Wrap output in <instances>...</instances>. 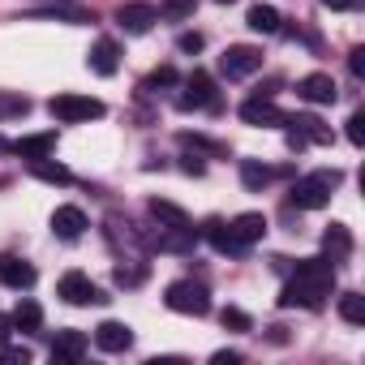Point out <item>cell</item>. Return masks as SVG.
I'll use <instances>...</instances> for the list:
<instances>
[{"label":"cell","instance_id":"cell-1","mask_svg":"<svg viewBox=\"0 0 365 365\" xmlns=\"http://www.w3.org/2000/svg\"><path fill=\"white\" fill-rule=\"evenodd\" d=\"M331 288H335V262L331 258H305V262H297V275L284 284L279 305L284 309H292V305L322 309L327 297H331Z\"/></svg>","mask_w":365,"mask_h":365},{"label":"cell","instance_id":"cell-2","mask_svg":"<svg viewBox=\"0 0 365 365\" xmlns=\"http://www.w3.org/2000/svg\"><path fill=\"white\" fill-rule=\"evenodd\" d=\"M335 185H339V172L331 168H322V172H309V176H301L297 185H292V207H301V211H318V207H327L331 202V194H335Z\"/></svg>","mask_w":365,"mask_h":365},{"label":"cell","instance_id":"cell-3","mask_svg":"<svg viewBox=\"0 0 365 365\" xmlns=\"http://www.w3.org/2000/svg\"><path fill=\"white\" fill-rule=\"evenodd\" d=\"M163 305H168L172 314L202 318V314H211V292H207V284H198V279H176V284H168Z\"/></svg>","mask_w":365,"mask_h":365},{"label":"cell","instance_id":"cell-4","mask_svg":"<svg viewBox=\"0 0 365 365\" xmlns=\"http://www.w3.org/2000/svg\"><path fill=\"white\" fill-rule=\"evenodd\" d=\"M48 112H52L61 125H86V120H99L108 108H103V99H95V95H56V99L48 103Z\"/></svg>","mask_w":365,"mask_h":365},{"label":"cell","instance_id":"cell-5","mask_svg":"<svg viewBox=\"0 0 365 365\" xmlns=\"http://www.w3.org/2000/svg\"><path fill=\"white\" fill-rule=\"evenodd\" d=\"M284 125H288V146L292 150H301V146H327L331 142V129L318 120V116H309V112H292V116H284Z\"/></svg>","mask_w":365,"mask_h":365},{"label":"cell","instance_id":"cell-6","mask_svg":"<svg viewBox=\"0 0 365 365\" xmlns=\"http://www.w3.org/2000/svg\"><path fill=\"white\" fill-rule=\"evenodd\" d=\"M176 108H180V112L220 108V95H215V82H211V73H207V69H194V73L185 78V95L176 99Z\"/></svg>","mask_w":365,"mask_h":365},{"label":"cell","instance_id":"cell-7","mask_svg":"<svg viewBox=\"0 0 365 365\" xmlns=\"http://www.w3.org/2000/svg\"><path fill=\"white\" fill-rule=\"evenodd\" d=\"M258 69H262V52L250 48V43H237V48H228V52L220 56V73H224L228 82H241V78H250V73H258Z\"/></svg>","mask_w":365,"mask_h":365},{"label":"cell","instance_id":"cell-8","mask_svg":"<svg viewBox=\"0 0 365 365\" xmlns=\"http://www.w3.org/2000/svg\"><path fill=\"white\" fill-rule=\"evenodd\" d=\"M61 297L69 301V305H103L108 297L82 275V271H69V275H61Z\"/></svg>","mask_w":365,"mask_h":365},{"label":"cell","instance_id":"cell-9","mask_svg":"<svg viewBox=\"0 0 365 365\" xmlns=\"http://www.w3.org/2000/svg\"><path fill=\"white\" fill-rule=\"evenodd\" d=\"M116 22H120V31H129V35H146V31L159 22V9L133 0V5H120V9H116Z\"/></svg>","mask_w":365,"mask_h":365},{"label":"cell","instance_id":"cell-10","mask_svg":"<svg viewBox=\"0 0 365 365\" xmlns=\"http://www.w3.org/2000/svg\"><path fill=\"white\" fill-rule=\"evenodd\" d=\"M241 120H245V125H258V129H271V125H284V112L275 108V99L254 95V99L241 103Z\"/></svg>","mask_w":365,"mask_h":365},{"label":"cell","instance_id":"cell-11","mask_svg":"<svg viewBox=\"0 0 365 365\" xmlns=\"http://www.w3.org/2000/svg\"><path fill=\"white\" fill-rule=\"evenodd\" d=\"M297 95H301L305 103H335V99H339V86H335L331 73H309V78L297 82Z\"/></svg>","mask_w":365,"mask_h":365},{"label":"cell","instance_id":"cell-12","mask_svg":"<svg viewBox=\"0 0 365 365\" xmlns=\"http://www.w3.org/2000/svg\"><path fill=\"white\" fill-rule=\"evenodd\" d=\"M198 237H202L211 250H220V254H237V258H241V254H250V250L232 237V228H228L224 220H207V224L198 228Z\"/></svg>","mask_w":365,"mask_h":365},{"label":"cell","instance_id":"cell-13","mask_svg":"<svg viewBox=\"0 0 365 365\" xmlns=\"http://www.w3.org/2000/svg\"><path fill=\"white\" fill-rule=\"evenodd\" d=\"M86 348H91V339H86L82 331H56V339H52V361H56V365H73V361L86 356Z\"/></svg>","mask_w":365,"mask_h":365},{"label":"cell","instance_id":"cell-14","mask_svg":"<svg viewBox=\"0 0 365 365\" xmlns=\"http://www.w3.org/2000/svg\"><path fill=\"white\" fill-rule=\"evenodd\" d=\"M86 228H91V224H86L82 207H56V211H52V232H56L61 241H78Z\"/></svg>","mask_w":365,"mask_h":365},{"label":"cell","instance_id":"cell-15","mask_svg":"<svg viewBox=\"0 0 365 365\" xmlns=\"http://www.w3.org/2000/svg\"><path fill=\"white\" fill-rule=\"evenodd\" d=\"M129 344H133V331H129L125 322H112V318H108V322L95 327V348H99V352H125Z\"/></svg>","mask_w":365,"mask_h":365},{"label":"cell","instance_id":"cell-16","mask_svg":"<svg viewBox=\"0 0 365 365\" xmlns=\"http://www.w3.org/2000/svg\"><path fill=\"white\" fill-rule=\"evenodd\" d=\"M86 65H91V73L112 78V73H116V65H120V48H116V39H99V43L91 48Z\"/></svg>","mask_w":365,"mask_h":365},{"label":"cell","instance_id":"cell-17","mask_svg":"<svg viewBox=\"0 0 365 365\" xmlns=\"http://www.w3.org/2000/svg\"><path fill=\"white\" fill-rule=\"evenodd\" d=\"M228 228H232V237H237V241L250 250V245H258V241L267 237V215H258V211H245V215H237Z\"/></svg>","mask_w":365,"mask_h":365},{"label":"cell","instance_id":"cell-18","mask_svg":"<svg viewBox=\"0 0 365 365\" xmlns=\"http://www.w3.org/2000/svg\"><path fill=\"white\" fill-rule=\"evenodd\" d=\"M0 284L14 288V292H26L35 284V267L22 258H0Z\"/></svg>","mask_w":365,"mask_h":365},{"label":"cell","instance_id":"cell-19","mask_svg":"<svg viewBox=\"0 0 365 365\" xmlns=\"http://www.w3.org/2000/svg\"><path fill=\"white\" fill-rule=\"evenodd\" d=\"M9 150L22 155V159H48L56 150V133H26V138L9 142Z\"/></svg>","mask_w":365,"mask_h":365},{"label":"cell","instance_id":"cell-20","mask_svg":"<svg viewBox=\"0 0 365 365\" xmlns=\"http://www.w3.org/2000/svg\"><path fill=\"white\" fill-rule=\"evenodd\" d=\"M322 250H327L331 262H344V258L352 254V232H348V224H331V228L322 232Z\"/></svg>","mask_w":365,"mask_h":365},{"label":"cell","instance_id":"cell-21","mask_svg":"<svg viewBox=\"0 0 365 365\" xmlns=\"http://www.w3.org/2000/svg\"><path fill=\"white\" fill-rule=\"evenodd\" d=\"M108 241H112V245H120V241H125V250H133V254H138V250H146V237H142V232H133V224H129V220H120V215H108Z\"/></svg>","mask_w":365,"mask_h":365},{"label":"cell","instance_id":"cell-22","mask_svg":"<svg viewBox=\"0 0 365 365\" xmlns=\"http://www.w3.org/2000/svg\"><path fill=\"white\" fill-rule=\"evenodd\" d=\"M150 220L159 224V228H194V220L180 211V207H172V202H163V198H155L150 202Z\"/></svg>","mask_w":365,"mask_h":365},{"label":"cell","instance_id":"cell-23","mask_svg":"<svg viewBox=\"0 0 365 365\" xmlns=\"http://www.w3.org/2000/svg\"><path fill=\"white\" fill-rule=\"evenodd\" d=\"M271 180H275V172H271L267 163H258V159H245V163H241V185H245V190L262 194Z\"/></svg>","mask_w":365,"mask_h":365},{"label":"cell","instance_id":"cell-24","mask_svg":"<svg viewBox=\"0 0 365 365\" xmlns=\"http://www.w3.org/2000/svg\"><path fill=\"white\" fill-rule=\"evenodd\" d=\"M9 322L18 327V331H39V322H43V309L31 301V297H22L18 305H14V314H9Z\"/></svg>","mask_w":365,"mask_h":365},{"label":"cell","instance_id":"cell-25","mask_svg":"<svg viewBox=\"0 0 365 365\" xmlns=\"http://www.w3.org/2000/svg\"><path fill=\"white\" fill-rule=\"evenodd\" d=\"M31 172H35L39 180H48V185H69V180H73L65 163H52V155H48V159H31Z\"/></svg>","mask_w":365,"mask_h":365},{"label":"cell","instance_id":"cell-26","mask_svg":"<svg viewBox=\"0 0 365 365\" xmlns=\"http://www.w3.org/2000/svg\"><path fill=\"white\" fill-rule=\"evenodd\" d=\"M245 22H250V31H258V35H275V31H279V14H275L271 5H254Z\"/></svg>","mask_w":365,"mask_h":365},{"label":"cell","instance_id":"cell-27","mask_svg":"<svg viewBox=\"0 0 365 365\" xmlns=\"http://www.w3.org/2000/svg\"><path fill=\"white\" fill-rule=\"evenodd\" d=\"M339 318H344L348 327H361V322H365V297H361V292H344V297H339Z\"/></svg>","mask_w":365,"mask_h":365},{"label":"cell","instance_id":"cell-28","mask_svg":"<svg viewBox=\"0 0 365 365\" xmlns=\"http://www.w3.org/2000/svg\"><path fill=\"white\" fill-rule=\"evenodd\" d=\"M112 279H116L120 288H138V284H146V267L129 258V262H120V267L112 271Z\"/></svg>","mask_w":365,"mask_h":365},{"label":"cell","instance_id":"cell-29","mask_svg":"<svg viewBox=\"0 0 365 365\" xmlns=\"http://www.w3.org/2000/svg\"><path fill=\"white\" fill-rule=\"evenodd\" d=\"M194 9H198V0H163V5H159V18L185 22V18H194Z\"/></svg>","mask_w":365,"mask_h":365},{"label":"cell","instance_id":"cell-30","mask_svg":"<svg viewBox=\"0 0 365 365\" xmlns=\"http://www.w3.org/2000/svg\"><path fill=\"white\" fill-rule=\"evenodd\" d=\"M176 82H180V73H176L172 65H159V69L142 82V91H159V86H176Z\"/></svg>","mask_w":365,"mask_h":365},{"label":"cell","instance_id":"cell-31","mask_svg":"<svg viewBox=\"0 0 365 365\" xmlns=\"http://www.w3.org/2000/svg\"><path fill=\"white\" fill-rule=\"evenodd\" d=\"M220 322H224V331H254L250 314H245V309H237V305H228V309L220 314Z\"/></svg>","mask_w":365,"mask_h":365},{"label":"cell","instance_id":"cell-32","mask_svg":"<svg viewBox=\"0 0 365 365\" xmlns=\"http://www.w3.org/2000/svg\"><path fill=\"white\" fill-rule=\"evenodd\" d=\"M31 112V99L22 95H0V116H26Z\"/></svg>","mask_w":365,"mask_h":365},{"label":"cell","instance_id":"cell-33","mask_svg":"<svg viewBox=\"0 0 365 365\" xmlns=\"http://www.w3.org/2000/svg\"><path fill=\"white\" fill-rule=\"evenodd\" d=\"M348 142L352 146H365V112H352L348 116Z\"/></svg>","mask_w":365,"mask_h":365},{"label":"cell","instance_id":"cell-34","mask_svg":"<svg viewBox=\"0 0 365 365\" xmlns=\"http://www.w3.org/2000/svg\"><path fill=\"white\" fill-rule=\"evenodd\" d=\"M31 361V348H0V365H26Z\"/></svg>","mask_w":365,"mask_h":365},{"label":"cell","instance_id":"cell-35","mask_svg":"<svg viewBox=\"0 0 365 365\" xmlns=\"http://www.w3.org/2000/svg\"><path fill=\"white\" fill-rule=\"evenodd\" d=\"M348 69H352V78H365V48L348 52Z\"/></svg>","mask_w":365,"mask_h":365},{"label":"cell","instance_id":"cell-36","mask_svg":"<svg viewBox=\"0 0 365 365\" xmlns=\"http://www.w3.org/2000/svg\"><path fill=\"white\" fill-rule=\"evenodd\" d=\"M180 168H185L190 176H202V172H207V163H202L198 155H180Z\"/></svg>","mask_w":365,"mask_h":365},{"label":"cell","instance_id":"cell-37","mask_svg":"<svg viewBox=\"0 0 365 365\" xmlns=\"http://www.w3.org/2000/svg\"><path fill=\"white\" fill-rule=\"evenodd\" d=\"M176 48H180V52H202V35H180Z\"/></svg>","mask_w":365,"mask_h":365},{"label":"cell","instance_id":"cell-38","mask_svg":"<svg viewBox=\"0 0 365 365\" xmlns=\"http://www.w3.org/2000/svg\"><path fill=\"white\" fill-rule=\"evenodd\" d=\"M9 331H14V322H9L5 314H0V348H5V344H9Z\"/></svg>","mask_w":365,"mask_h":365},{"label":"cell","instance_id":"cell-39","mask_svg":"<svg viewBox=\"0 0 365 365\" xmlns=\"http://www.w3.org/2000/svg\"><path fill=\"white\" fill-rule=\"evenodd\" d=\"M241 361V352H215V365H237Z\"/></svg>","mask_w":365,"mask_h":365},{"label":"cell","instance_id":"cell-40","mask_svg":"<svg viewBox=\"0 0 365 365\" xmlns=\"http://www.w3.org/2000/svg\"><path fill=\"white\" fill-rule=\"evenodd\" d=\"M322 5H327V9H352L356 0H322Z\"/></svg>","mask_w":365,"mask_h":365},{"label":"cell","instance_id":"cell-41","mask_svg":"<svg viewBox=\"0 0 365 365\" xmlns=\"http://www.w3.org/2000/svg\"><path fill=\"white\" fill-rule=\"evenodd\" d=\"M5 150H9V138H5V133H0V155H5Z\"/></svg>","mask_w":365,"mask_h":365},{"label":"cell","instance_id":"cell-42","mask_svg":"<svg viewBox=\"0 0 365 365\" xmlns=\"http://www.w3.org/2000/svg\"><path fill=\"white\" fill-rule=\"evenodd\" d=\"M215 5H232V0H215Z\"/></svg>","mask_w":365,"mask_h":365}]
</instances>
